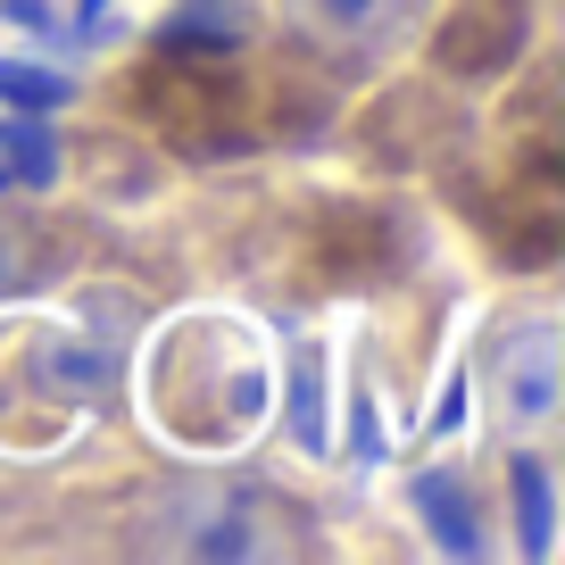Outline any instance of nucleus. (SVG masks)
Listing matches in <instances>:
<instances>
[{
    "label": "nucleus",
    "mask_w": 565,
    "mask_h": 565,
    "mask_svg": "<svg viewBox=\"0 0 565 565\" xmlns=\"http://www.w3.org/2000/svg\"><path fill=\"white\" fill-rule=\"evenodd\" d=\"M258 416H266V358L249 350V333L216 317H183L150 350V424L175 449L225 458L258 433Z\"/></svg>",
    "instance_id": "obj_1"
},
{
    "label": "nucleus",
    "mask_w": 565,
    "mask_h": 565,
    "mask_svg": "<svg viewBox=\"0 0 565 565\" xmlns=\"http://www.w3.org/2000/svg\"><path fill=\"white\" fill-rule=\"evenodd\" d=\"M159 532H134L141 548H175V557H282L308 541V515H291L275 491H225V482H183L150 508Z\"/></svg>",
    "instance_id": "obj_2"
},
{
    "label": "nucleus",
    "mask_w": 565,
    "mask_h": 565,
    "mask_svg": "<svg viewBox=\"0 0 565 565\" xmlns=\"http://www.w3.org/2000/svg\"><path fill=\"white\" fill-rule=\"evenodd\" d=\"M108 383H117V358H108L100 341H75V333H0V391H18V399L34 407V424H25L18 441H51L67 416H84V407L108 399Z\"/></svg>",
    "instance_id": "obj_3"
},
{
    "label": "nucleus",
    "mask_w": 565,
    "mask_h": 565,
    "mask_svg": "<svg viewBox=\"0 0 565 565\" xmlns=\"http://www.w3.org/2000/svg\"><path fill=\"white\" fill-rule=\"evenodd\" d=\"M491 399H499V416L508 424H548L557 416V383H565V366H557V324L548 317H515V324H499V341H491Z\"/></svg>",
    "instance_id": "obj_4"
},
{
    "label": "nucleus",
    "mask_w": 565,
    "mask_h": 565,
    "mask_svg": "<svg viewBox=\"0 0 565 565\" xmlns=\"http://www.w3.org/2000/svg\"><path fill=\"white\" fill-rule=\"evenodd\" d=\"M291 25H300L308 51L324 58H366V51H391V42L416 25L424 0H282Z\"/></svg>",
    "instance_id": "obj_5"
},
{
    "label": "nucleus",
    "mask_w": 565,
    "mask_h": 565,
    "mask_svg": "<svg viewBox=\"0 0 565 565\" xmlns=\"http://www.w3.org/2000/svg\"><path fill=\"white\" fill-rule=\"evenodd\" d=\"M524 34H532V9H524V0H466L458 18L441 25L433 58H441L449 75H499L515 51H524Z\"/></svg>",
    "instance_id": "obj_6"
},
{
    "label": "nucleus",
    "mask_w": 565,
    "mask_h": 565,
    "mask_svg": "<svg viewBox=\"0 0 565 565\" xmlns=\"http://www.w3.org/2000/svg\"><path fill=\"white\" fill-rule=\"evenodd\" d=\"M249 34V0H183L159 25V51H242Z\"/></svg>",
    "instance_id": "obj_7"
},
{
    "label": "nucleus",
    "mask_w": 565,
    "mask_h": 565,
    "mask_svg": "<svg viewBox=\"0 0 565 565\" xmlns=\"http://www.w3.org/2000/svg\"><path fill=\"white\" fill-rule=\"evenodd\" d=\"M416 508L433 515V532H441L458 557H475V548H482V532H475V499L458 491V475H424V482H416Z\"/></svg>",
    "instance_id": "obj_8"
},
{
    "label": "nucleus",
    "mask_w": 565,
    "mask_h": 565,
    "mask_svg": "<svg viewBox=\"0 0 565 565\" xmlns=\"http://www.w3.org/2000/svg\"><path fill=\"white\" fill-rule=\"evenodd\" d=\"M508 482H515V524H524V548L541 557V548H548V466L541 458H515Z\"/></svg>",
    "instance_id": "obj_9"
},
{
    "label": "nucleus",
    "mask_w": 565,
    "mask_h": 565,
    "mask_svg": "<svg viewBox=\"0 0 565 565\" xmlns=\"http://www.w3.org/2000/svg\"><path fill=\"white\" fill-rule=\"evenodd\" d=\"M0 100L58 108V100H67V75H42V67H25V58H0Z\"/></svg>",
    "instance_id": "obj_10"
},
{
    "label": "nucleus",
    "mask_w": 565,
    "mask_h": 565,
    "mask_svg": "<svg viewBox=\"0 0 565 565\" xmlns=\"http://www.w3.org/2000/svg\"><path fill=\"white\" fill-rule=\"evenodd\" d=\"M51 275V258H34V242L25 233H0V300L9 291H25V282H42Z\"/></svg>",
    "instance_id": "obj_11"
}]
</instances>
